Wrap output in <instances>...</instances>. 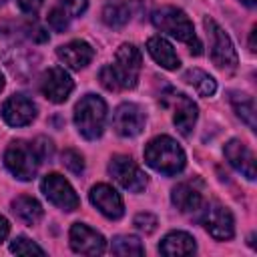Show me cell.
Listing matches in <instances>:
<instances>
[{
	"instance_id": "6da1fadb",
	"label": "cell",
	"mask_w": 257,
	"mask_h": 257,
	"mask_svg": "<svg viewBox=\"0 0 257 257\" xmlns=\"http://www.w3.org/2000/svg\"><path fill=\"white\" fill-rule=\"evenodd\" d=\"M151 22L157 30L189 44L191 52L193 54H201V40L197 38L195 34V28H193V22L189 20V16L181 10V8H175V6H163L159 10L153 12L151 16Z\"/></svg>"
},
{
	"instance_id": "7a4b0ae2",
	"label": "cell",
	"mask_w": 257,
	"mask_h": 257,
	"mask_svg": "<svg viewBox=\"0 0 257 257\" xmlns=\"http://www.w3.org/2000/svg\"><path fill=\"white\" fill-rule=\"evenodd\" d=\"M145 163L163 175H177L185 169L187 157L175 139L161 135L145 147Z\"/></svg>"
},
{
	"instance_id": "3957f363",
	"label": "cell",
	"mask_w": 257,
	"mask_h": 257,
	"mask_svg": "<svg viewBox=\"0 0 257 257\" xmlns=\"http://www.w3.org/2000/svg\"><path fill=\"white\" fill-rule=\"evenodd\" d=\"M104 122H106V104L100 96L86 94L76 102L74 124L84 139L88 141L98 139L104 131Z\"/></svg>"
},
{
	"instance_id": "277c9868",
	"label": "cell",
	"mask_w": 257,
	"mask_h": 257,
	"mask_svg": "<svg viewBox=\"0 0 257 257\" xmlns=\"http://www.w3.org/2000/svg\"><path fill=\"white\" fill-rule=\"evenodd\" d=\"M40 163H42V159L38 157L34 143L14 141L8 145V149L4 153V165L18 181H32Z\"/></svg>"
},
{
	"instance_id": "5b68a950",
	"label": "cell",
	"mask_w": 257,
	"mask_h": 257,
	"mask_svg": "<svg viewBox=\"0 0 257 257\" xmlns=\"http://www.w3.org/2000/svg\"><path fill=\"white\" fill-rule=\"evenodd\" d=\"M207 36H209V54L211 60L215 62V66L223 68V70H235L237 68V52L235 46L229 38V34L213 20V18H205L203 20Z\"/></svg>"
},
{
	"instance_id": "8992f818",
	"label": "cell",
	"mask_w": 257,
	"mask_h": 257,
	"mask_svg": "<svg viewBox=\"0 0 257 257\" xmlns=\"http://www.w3.org/2000/svg\"><path fill=\"white\" fill-rule=\"evenodd\" d=\"M141 52L135 44H122L114 54V64H110L118 88H135L141 74Z\"/></svg>"
},
{
	"instance_id": "52a82bcc",
	"label": "cell",
	"mask_w": 257,
	"mask_h": 257,
	"mask_svg": "<svg viewBox=\"0 0 257 257\" xmlns=\"http://www.w3.org/2000/svg\"><path fill=\"white\" fill-rule=\"evenodd\" d=\"M161 98H163V104L173 110V122H175L177 131L183 137H189L197 122V104L187 94H183L175 88H167Z\"/></svg>"
},
{
	"instance_id": "ba28073f",
	"label": "cell",
	"mask_w": 257,
	"mask_h": 257,
	"mask_svg": "<svg viewBox=\"0 0 257 257\" xmlns=\"http://www.w3.org/2000/svg\"><path fill=\"white\" fill-rule=\"evenodd\" d=\"M108 173L122 189L131 193H141L149 183L145 171L126 155H114L108 163Z\"/></svg>"
},
{
	"instance_id": "9c48e42d",
	"label": "cell",
	"mask_w": 257,
	"mask_h": 257,
	"mask_svg": "<svg viewBox=\"0 0 257 257\" xmlns=\"http://www.w3.org/2000/svg\"><path fill=\"white\" fill-rule=\"evenodd\" d=\"M40 189H42L44 197H46L52 205H56L58 209H62V211H74V209H78V205H80L78 195L74 193L72 185H70L62 175H58V173L46 175V177L42 179V183H40Z\"/></svg>"
},
{
	"instance_id": "30bf717a",
	"label": "cell",
	"mask_w": 257,
	"mask_h": 257,
	"mask_svg": "<svg viewBox=\"0 0 257 257\" xmlns=\"http://www.w3.org/2000/svg\"><path fill=\"white\" fill-rule=\"evenodd\" d=\"M201 223H203L205 231L217 241H227L235 235V219H233L231 211L219 203H209L203 209Z\"/></svg>"
},
{
	"instance_id": "8fae6325",
	"label": "cell",
	"mask_w": 257,
	"mask_h": 257,
	"mask_svg": "<svg viewBox=\"0 0 257 257\" xmlns=\"http://www.w3.org/2000/svg\"><path fill=\"white\" fill-rule=\"evenodd\" d=\"M145 110L135 104V102H122L116 106L114 114H112V128L116 131V135L120 137H137L143 133L145 128Z\"/></svg>"
},
{
	"instance_id": "7c38bea8",
	"label": "cell",
	"mask_w": 257,
	"mask_h": 257,
	"mask_svg": "<svg viewBox=\"0 0 257 257\" xmlns=\"http://www.w3.org/2000/svg\"><path fill=\"white\" fill-rule=\"evenodd\" d=\"M72 88H74V82H72L70 74L64 68H60V66L48 68L42 74V78H40V90H42V94L50 102H56V104L64 102L70 96Z\"/></svg>"
},
{
	"instance_id": "4fadbf2b",
	"label": "cell",
	"mask_w": 257,
	"mask_h": 257,
	"mask_svg": "<svg viewBox=\"0 0 257 257\" xmlns=\"http://www.w3.org/2000/svg\"><path fill=\"white\" fill-rule=\"evenodd\" d=\"M68 239H70L72 251L80 253V255H100L106 249L104 237L98 231H94L92 227L84 225V223H74L70 227Z\"/></svg>"
},
{
	"instance_id": "5bb4252c",
	"label": "cell",
	"mask_w": 257,
	"mask_h": 257,
	"mask_svg": "<svg viewBox=\"0 0 257 257\" xmlns=\"http://www.w3.org/2000/svg\"><path fill=\"white\" fill-rule=\"evenodd\" d=\"M88 199L90 203L106 217V219H120L124 215V203H122V197L106 183H98L90 189L88 193Z\"/></svg>"
},
{
	"instance_id": "9a60e30c",
	"label": "cell",
	"mask_w": 257,
	"mask_h": 257,
	"mask_svg": "<svg viewBox=\"0 0 257 257\" xmlns=\"http://www.w3.org/2000/svg\"><path fill=\"white\" fill-rule=\"evenodd\" d=\"M2 118L10 126H26L36 118V104L24 94H12L2 104Z\"/></svg>"
},
{
	"instance_id": "2e32d148",
	"label": "cell",
	"mask_w": 257,
	"mask_h": 257,
	"mask_svg": "<svg viewBox=\"0 0 257 257\" xmlns=\"http://www.w3.org/2000/svg\"><path fill=\"white\" fill-rule=\"evenodd\" d=\"M225 157L233 169H237L249 181H255V155L251 153V149L245 143L231 139L225 145Z\"/></svg>"
},
{
	"instance_id": "e0dca14e",
	"label": "cell",
	"mask_w": 257,
	"mask_h": 257,
	"mask_svg": "<svg viewBox=\"0 0 257 257\" xmlns=\"http://www.w3.org/2000/svg\"><path fill=\"white\" fill-rule=\"evenodd\" d=\"M56 56L64 66H68L72 70H80L92 60L94 48L84 40H72L68 44L58 46L56 48Z\"/></svg>"
},
{
	"instance_id": "ac0fdd59",
	"label": "cell",
	"mask_w": 257,
	"mask_h": 257,
	"mask_svg": "<svg viewBox=\"0 0 257 257\" xmlns=\"http://www.w3.org/2000/svg\"><path fill=\"white\" fill-rule=\"evenodd\" d=\"M171 201L181 213H193L203 205V193L197 181H183L171 191Z\"/></svg>"
},
{
	"instance_id": "d6986e66",
	"label": "cell",
	"mask_w": 257,
	"mask_h": 257,
	"mask_svg": "<svg viewBox=\"0 0 257 257\" xmlns=\"http://www.w3.org/2000/svg\"><path fill=\"white\" fill-rule=\"evenodd\" d=\"M147 50L153 56V60L157 64H161L163 68H167V70H177L181 66V60H179L175 48L163 36H151L147 40Z\"/></svg>"
},
{
	"instance_id": "ffe728a7",
	"label": "cell",
	"mask_w": 257,
	"mask_h": 257,
	"mask_svg": "<svg viewBox=\"0 0 257 257\" xmlns=\"http://www.w3.org/2000/svg\"><path fill=\"white\" fill-rule=\"evenodd\" d=\"M159 251L163 255H169V257H175V255H193L197 251V243L185 231H171V233H167L163 237V241L159 245Z\"/></svg>"
},
{
	"instance_id": "44dd1931",
	"label": "cell",
	"mask_w": 257,
	"mask_h": 257,
	"mask_svg": "<svg viewBox=\"0 0 257 257\" xmlns=\"http://www.w3.org/2000/svg\"><path fill=\"white\" fill-rule=\"evenodd\" d=\"M12 211L26 225H36L42 219V205L34 197H28V195L16 197L12 201Z\"/></svg>"
},
{
	"instance_id": "7402d4cb",
	"label": "cell",
	"mask_w": 257,
	"mask_h": 257,
	"mask_svg": "<svg viewBox=\"0 0 257 257\" xmlns=\"http://www.w3.org/2000/svg\"><path fill=\"white\" fill-rule=\"evenodd\" d=\"M131 20V8L124 2L110 0L102 8V22L110 28H120Z\"/></svg>"
},
{
	"instance_id": "603a6c76",
	"label": "cell",
	"mask_w": 257,
	"mask_h": 257,
	"mask_svg": "<svg viewBox=\"0 0 257 257\" xmlns=\"http://www.w3.org/2000/svg\"><path fill=\"white\" fill-rule=\"evenodd\" d=\"M185 80H187L201 96H213L215 90H217L215 78H213L209 72L201 70V68H191V70H187V72H185Z\"/></svg>"
},
{
	"instance_id": "cb8c5ba5",
	"label": "cell",
	"mask_w": 257,
	"mask_h": 257,
	"mask_svg": "<svg viewBox=\"0 0 257 257\" xmlns=\"http://www.w3.org/2000/svg\"><path fill=\"white\" fill-rule=\"evenodd\" d=\"M231 104L241 120L249 124V128H255V100L249 94L241 92H231Z\"/></svg>"
},
{
	"instance_id": "d4e9b609",
	"label": "cell",
	"mask_w": 257,
	"mask_h": 257,
	"mask_svg": "<svg viewBox=\"0 0 257 257\" xmlns=\"http://www.w3.org/2000/svg\"><path fill=\"white\" fill-rule=\"evenodd\" d=\"M110 251L114 255H143L145 253V247L141 243L139 237L135 235H116L110 243Z\"/></svg>"
},
{
	"instance_id": "484cf974",
	"label": "cell",
	"mask_w": 257,
	"mask_h": 257,
	"mask_svg": "<svg viewBox=\"0 0 257 257\" xmlns=\"http://www.w3.org/2000/svg\"><path fill=\"white\" fill-rule=\"evenodd\" d=\"M10 251L16 253V255H44V249L40 245H36L34 241H30L28 237H16L12 243H10Z\"/></svg>"
},
{
	"instance_id": "4316f807",
	"label": "cell",
	"mask_w": 257,
	"mask_h": 257,
	"mask_svg": "<svg viewBox=\"0 0 257 257\" xmlns=\"http://www.w3.org/2000/svg\"><path fill=\"white\" fill-rule=\"evenodd\" d=\"M62 165H64L70 173H74V175H80V173L84 171V159H82V155H80L78 151H74V149H66V151L62 153Z\"/></svg>"
},
{
	"instance_id": "83f0119b",
	"label": "cell",
	"mask_w": 257,
	"mask_h": 257,
	"mask_svg": "<svg viewBox=\"0 0 257 257\" xmlns=\"http://www.w3.org/2000/svg\"><path fill=\"white\" fill-rule=\"evenodd\" d=\"M68 12L64 10V8H52L50 12H48V24H50V28L52 30H56V32H64L66 28H68Z\"/></svg>"
},
{
	"instance_id": "f1b7e54d",
	"label": "cell",
	"mask_w": 257,
	"mask_h": 257,
	"mask_svg": "<svg viewBox=\"0 0 257 257\" xmlns=\"http://www.w3.org/2000/svg\"><path fill=\"white\" fill-rule=\"evenodd\" d=\"M157 225H159V221H157V217L153 215V213H139L137 217H135V227L139 229V231H143V233H153L155 229H157Z\"/></svg>"
},
{
	"instance_id": "f546056e",
	"label": "cell",
	"mask_w": 257,
	"mask_h": 257,
	"mask_svg": "<svg viewBox=\"0 0 257 257\" xmlns=\"http://www.w3.org/2000/svg\"><path fill=\"white\" fill-rule=\"evenodd\" d=\"M98 78H100V84H102L106 90H120V88H118V82H116V78H114V74H112L110 64H106V66L100 68Z\"/></svg>"
},
{
	"instance_id": "4dcf8cb0",
	"label": "cell",
	"mask_w": 257,
	"mask_h": 257,
	"mask_svg": "<svg viewBox=\"0 0 257 257\" xmlns=\"http://www.w3.org/2000/svg\"><path fill=\"white\" fill-rule=\"evenodd\" d=\"M34 149H36V153H38V157H40L42 161L52 159V153H54L52 141H48V139H44V137H38V139L34 141Z\"/></svg>"
},
{
	"instance_id": "1f68e13d",
	"label": "cell",
	"mask_w": 257,
	"mask_h": 257,
	"mask_svg": "<svg viewBox=\"0 0 257 257\" xmlns=\"http://www.w3.org/2000/svg\"><path fill=\"white\" fill-rule=\"evenodd\" d=\"M64 10L70 14V16H80L84 10H86V0H60Z\"/></svg>"
},
{
	"instance_id": "d6a6232c",
	"label": "cell",
	"mask_w": 257,
	"mask_h": 257,
	"mask_svg": "<svg viewBox=\"0 0 257 257\" xmlns=\"http://www.w3.org/2000/svg\"><path fill=\"white\" fill-rule=\"evenodd\" d=\"M18 8L26 14H36L40 10V6L44 4V0H16Z\"/></svg>"
},
{
	"instance_id": "836d02e7",
	"label": "cell",
	"mask_w": 257,
	"mask_h": 257,
	"mask_svg": "<svg viewBox=\"0 0 257 257\" xmlns=\"http://www.w3.org/2000/svg\"><path fill=\"white\" fill-rule=\"evenodd\" d=\"M8 233H10V223H8V219H6V217H2V215H0V243L8 237Z\"/></svg>"
},
{
	"instance_id": "e575fe53",
	"label": "cell",
	"mask_w": 257,
	"mask_h": 257,
	"mask_svg": "<svg viewBox=\"0 0 257 257\" xmlns=\"http://www.w3.org/2000/svg\"><path fill=\"white\" fill-rule=\"evenodd\" d=\"M249 50L255 52V28L251 30V40H249Z\"/></svg>"
},
{
	"instance_id": "d590c367",
	"label": "cell",
	"mask_w": 257,
	"mask_h": 257,
	"mask_svg": "<svg viewBox=\"0 0 257 257\" xmlns=\"http://www.w3.org/2000/svg\"><path fill=\"white\" fill-rule=\"evenodd\" d=\"M241 2H243L245 6H249V8H253V6L257 4V0H241Z\"/></svg>"
},
{
	"instance_id": "8d00e7d4",
	"label": "cell",
	"mask_w": 257,
	"mask_h": 257,
	"mask_svg": "<svg viewBox=\"0 0 257 257\" xmlns=\"http://www.w3.org/2000/svg\"><path fill=\"white\" fill-rule=\"evenodd\" d=\"M4 88V76H2V72H0V90Z\"/></svg>"
},
{
	"instance_id": "74e56055",
	"label": "cell",
	"mask_w": 257,
	"mask_h": 257,
	"mask_svg": "<svg viewBox=\"0 0 257 257\" xmlns=\"http://www.w3.org/2000/svg\"><path fill=\"white\" fill-rule=\"evenodd\" d=\"M4 2H6V0H0V6H2V4H4Z\"/></svg>"
}]
</instances>
